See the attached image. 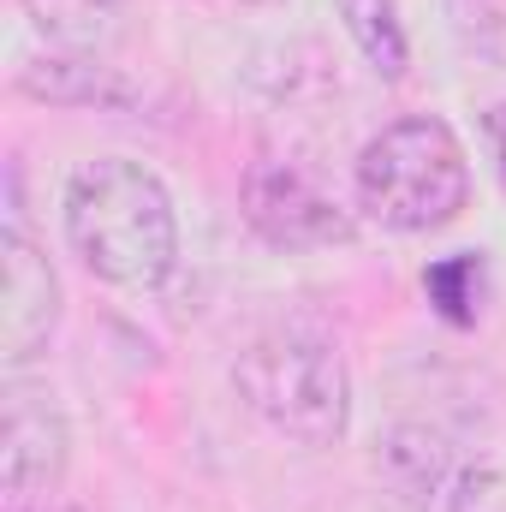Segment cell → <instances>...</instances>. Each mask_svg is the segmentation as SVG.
<instances>
[{
	"instance_id": "cell-1",
	"label": "cell",
	"mask_w": 506,
	"mask_h": 512,
	"mask_svg": "<svg viewBox=\"0 0 506 512\" xmlns=\"http://www.w3.org/2000/svg\"><path fill=\"white\" fill-rule=\"evenodd\" d=\"M66 245L96 280L120 292L167 286L179 262V221L167 185L126 155L84 161L66 179Z\"/></svg>"
},
{
	"instance_id": "cell-2",
	"label": "cell",
	"mask_w": 506,
	"mask_h": 512,
	"mask_svg": "<svg viewBox=\"0 0 506 512\" xmlns=\"http://www.w3.org/2000/svg\"><path fill=\"white\" fill-rule=\"evenodd\" d=\"M233 387L256 417L298 441V447H334L352 423V376L328 334L304 322H280L245 340L233 358Z\"/></svg>"
},
{
	"instance_id": "cell-3",
	"label": "cell",
	"mask_w": 506,
	"mask_h": 512,
	"mask_svg": "<svg viewBox=\"0 0 506 512\" xmlns=\"http://www.w3.org/2000/svg\"><path fill=\"white\" fill-rule=\"evenodd\" d=\"M471 197V161L459 131L435 114L381 126L358 155V203L393 233H435Z\"/></svg>"
},
{
	"instance_id": "cell-4",
	"label": "cell",
	"mask_w": 506,
	"mask_h": 512,
	"mask_svg": "<svg viewBox=\"0 0 506 512\" xmlns=\"http://www.w3.org/2000/svg\"><path fill=\"white\" fill-rule=\"evenodd\" d=\"M66 417L54 393L24 387L18 376L6 382V417H0V495L6 512H48V495L66 477Z\"/></svg>"
},
{
	"instance_id": "cell-5",
	"label": "cell",
	"mask_w": 506,
	"mask_h": 512,
	"mask_svg": "<svg viewBox=\"0 0 506 512\" xmlns=\"http://www.w3.org/2000/svg\"><path fill=\"white\" fill-rule=\"evenodd\" d=\"M245 221L274 251H322L352 239V221L340 215V203L322 197L292 161H256L245 173Z\"/></svg>"
},
{
	"instance_id": "cell-6",
	"label": "cell",
	"mask_w": 506,
	"mask_h": 512,
	"mask_svg": "<svg viewBox=\"0 0 506 512\" xmlns=\"http://www.w3.org/2000/svg\"><path fill=\"white\" fill-rule=\"evenodd\" d=\"M0 268H6V304H0V364L6 376H24L48 340H54V322H60V280L48 268V256L30 245V233L18 221H6L0 233Z\"/></svg>"
},
{
	"instance_id": "cell-7",
	"label": "cell",
	"mask_w": 506,
	"mask_h": 512,
	"mask_svg": "<svg viewBox=\"0 0 506 512\" xmlns=\"http://www.w3.org/2000/svg\"><path fill=\"white\" fill-rule=\"evenodd\" d=\"M18 90L36 102H60V108H120V102H131V84L120 78V66H108L102 54H60V48H48L42 60H24Z\"/></svg>"
},
{
	"instance_id": "cell-8",
	"label": "cell",
	"mask_w": 506,
	"mask_h": 512,
	"mask_svg": "<svg viewBox=\"0 0 506 512\" xmlns=\"http://www.w3.org/2000/svg\"><path fill=\"white\" fill-rule=\"evenodd\" d=\"M18 6L30 30L60 54H96L126 18V0H18Z\"/></svg>"
},
{
	"instance_id": "cell-9",
	"label": "cell",
	"mask_w": 506,
	"mask_h": 512,
	"mask_svg": "<svg viewBox=\"0 0 506 512\" xmlns=\"http://www.w3.org/2000/svg\"><path fill=\"white\" fill-rule=\"evenodd\" d=\"M340 18H346L358 54L376 66L381 78H405L411 48H405V24H399L393 0H340Z\"/></svg>"
},
{
	"instance_id": "cell-10",
	"label": "cell",
	"mask_w": 506,
	"mask_h": 512,
	"mask_svg": "<svg viewBox=\"0 0 506 512\" xmlns=\"http://www.w3.org/2000/svg\"><path fill=\"white\" fill-rule=\"evenodd\" d=\"M447 24L465 54L506 72V0H447Z\"/></svg>"
},
{
	"instance_id": "cell-11",
	"label": "cell",
	"mask_w": 506,
	"mask_h": 512,
	"mask_svg": "<svg viewBox=\"0 0 506 512\" xmlns=\"http://www.w3.org/2000/svg\"><path fill=\"white\" fill-rule=\"evenodd\" d=\"M453 512H506V447L471 459L453 483Z\"/></svg>"
},
{
	"instance_id": "cell-12",
	"label": "cell",
	"mask_w": 506,
	"mask_h": 512,
	"mask_svg": "<svg viewBox=\"0 0 506 512\" xmlns=\"http://www.w3.org/2000/svg\"><path fill=\"white\" fill-rule=\"evenodd\" d=\"M483 137H489V149H495V173H501V191H506V102L483 114Z\"/></svg>"
},
{
	"instance_id": "cell-13",
	"label": "cell",
	"mask_w": 506,
	"mask_h": 512,
	"mask_svg": "<svg viewBox=\"0 0 506 512\" xmlns=\"http://www.w3.org/2000/svg\"><path fill=\"white\" fill-rule=\"evenodd\" d=\"M245 6H274V0H245Z\"/></svg>"
}]
</instances>
